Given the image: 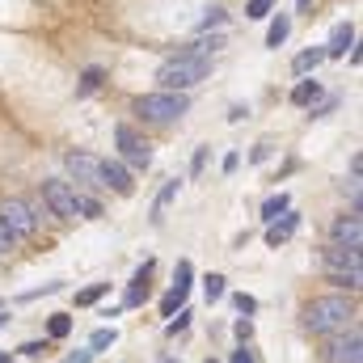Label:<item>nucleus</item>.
Listing matches in <instances>:
<instances>
[{
  "label": "nucleus",
  "instance_id": "412c9836",
  "mask_svg": "<svg viewBox=\"0 0 363 363\" xmlns=\"http://www.w3.org/2000/svg\"><path fill=\"white\" fill-rule=\"evenodd\" d=\"M47 334H51V338H68V334H72V317H68V313H55V317L47 321Z\"/></svg>",
  "mask_w": 363,
  "mask_h": 363
},
{
  "label": "nucleus",
  "instance_id": "cd10ccee",
  "mask_svg": "<svg viewBox=\"0 0 363 363\" xmlns=\"http://www.w3.org/2000/svg\"><path fill=\"white\" fill-rule=\"evenodd\" d=\"M211 26H224V9H207V17L199 21V34H207Z\"/></svg>",
  "mask_w": 363,
  "mask_h": 363
},
{
  "label": "nucleus",
  "instance_id": "c9c22d12",
  "mask_svg": "<svg viewBox=\"0 0 363 363\" xmlns=\"http://www.w3.org/2000/svg\"><path fill=\"white\" fill-rule=\"evenodd\" d=\"M233 363H254V355H250V351L241 347V351H233Z\"/></svg>",
  "mask_w": 363,
  "mask_h": 363
},
{
  "label": "nucleus",
  "instance_id": "b1692460",
  "mask_svg": "<svg viewBox=\"0 0 363 363\" xmlns=\"http://www.w3.org/2000/svg\"><path fill=\"white\" fill-rule=\"evenodd\" d=\"M271 9H274V0H250L245 4V17L250 21H262V17H271Z\"/></svg>",
  "mask_w": 363,
  "mask_h": 363
},
{
  "label": "nucleus",
  "instance_id": "2eb2a0df",
  "mask_svg": "<svg viewBox=\"0 0 363 363\" xmlns=\"http://www.w3.org/2000/svg\"><path fill=\"white\" fill-rule=\"evenodd\" d=\"M148 274H152V262H144V267L135 271V279L127 283V296H123V304H127V308L144 304V296H148Z\"/></svg>",
  "mask_w": 363,
  "mask_h": 363
},
{
  "label": "nucleus",
  "instance_id": "dca6fc26",
  "mask_svg": "<svg viewBox=\"0 0 363 363\" xmlns=\"http://www.w3.org/2000/svg\"><path fill=\"white\" fill-rule=\"evenodd\" d=\"M220 47H224V34H211V38H207V34H199V38H194V43H190L182 55H207V60H211Z\"/></svg>",
  "mask_w": 363,
  "mask_h": 363
},
{
  "label": "nucleus",
  "instance_id": "1a4fd4ad",
  "mask_svg": "<svg viewBox=\"0 0 363 363\" xmlns=\"http://www.w3.org/2000/svg\"><path fill=\"white\" fill-rule=\"evenodd\" d=\"M334 245H342V250H359V245H363L359 207H355L351 216H342V220H334Z\"/></svg>",
  "mask_w": 363,
  "mask_h": 363
},
{
  "label": "nucleus",
  "instance_id": "ea45409f",
  "mask_svg": "<svg viewBox=\"0 0 363 363\" xmlns=\"http://www.w3.org/2000/svg\"><path fill=\"white\" fill-rule=\"evenodd\" d=\"M207 363H216V359H207Z\"/></svg>",
  "mask_w": 363,
  "mask_h": 363
},
{
  "label": "nucleus",
  "instance_id": "4468645a",
  "mask_svg": "<svg viewBox=\"0 0 363 363\" xmlns=\"http://www.w3.org/2000/svg\"><path fill=\"white\" fill-rule=\"evenodd\" d=\"M330 363H363V338H359V334H347L342 342H334Z\"/></svg>",
  "mask_w": 363,
  "mask_h": 363
},
{
  "label": "nucleus",
  "instance_id": "a878e982",
  "mask_svg": "<svg viewBox=\"0 0 363 363\" xmlns=\"http://www.w3.org/2000/svg\"><path fill=\"white\" fill-rule=\"evenodd\" d=\"M97 85H101V68H89V72L81 77V89H77V93H81V97H89Z\"/></svg>",
  "mask_w": 363,
  "mask_h": 363
},
{
  "label": "nucleus",
  "instance_id": "9b49d317",
  "mask_svg": "<svg viewBox=\"0 0 363 363\" xmlns=\"http://www.w3.org/2000/svg\"><path fill=\"white\" fill-rule=\"evenodd\" d=\"M101 182L110 186V190H118V194H131L135 190V182H131V174L118 165V161H101Z\"/></svg>",
  "mask_w": 363,
  "mask_h": 363
},
{
  "label": "nucleus",
  "instance_id": "f8f14e48",
  "mask_svg": "<svg viewBox=\"0 0 363 363\" xmlns=\"http://www.w3.org/2000/svg\"><path fill=\"white\" fill-rule=\"evenodd\" d=\"M351 43H355V26H351V21L334 26V34H330V47H325V60H342Z\"/></svg>",
  "mask_w": 363,
  "mask_h": 363
},
{
  "label": "nucleus",
  "instance_id": "c85d7f7f",
  "mask_svg": "<svg viewBox=\"0 0 363 363\" xmlns=\"http://www.w3.org/2000/svg\"><path fill=\"white\" fill-rule=\"evenodd\" d=\"M233 304H237V313H254V308H258V300H254L250 291H237V296H233Z\"/></svg>",
  "mask_w": 363,
  "mask_h": 363
},
{
  "label": "nucleus",
  "instance_id": "a211bd4d",
  "mask_svg": "<svg viewBox=\"0 0 363 363\" xmlns=\"http://www.w3.org/2000/svg\"><path fill=\"white\" fill-rule=\"evenodd\" d=\"M287 207H291V199H287V194H283V190H279V194H271V199H267V203H262V220H267V224H271V220H279V216H283V211H287Z\"/></svg>",
  "mask_w": 363,
  "mask_h": 363
},
{
  "label": "nucleus",
  "instance_id": "20e7f679",
  "mask_svg": "<svg viewBox=\"0 0 363 363\" xmlns=\"http://www.w3.org/2000/svg\"><path fill=\"white\" fill-rule=\"evenodd\" d=\"M114 140H118V152H123V161H131V165L148 169V161H152V148H148V140H144L135 127L118 123V127H114Z\"/></svg>",
  "mask_w": 363,
  "mask_h": 363
},
{
  "label": "nucleus",
  "instance_id": "ddd939ff",
  "mask_svg": "<svg viewBox=\"0 0 363 363\" xmlns=\"http://www.w3.org/2000/svg\"><path fill=\"white\" fill-rule=\"evenodd\" d=\"M296 228H300V216H296V211H283V220H271V228H267V245H274V250H279V245H283Z\"/></svg>",
  "mask_w": 363,
  "mask_h": 363
},
{
  "label": "nucleus",
  "instance_id": "6e6552de",
  "mask_svg": "<svg viewBox=\"0 0 363 363\" xmlns=\"http://www.w3.org/2000/svg\"><path fill=\"white\" fill-rule=\"evenodd\" d=\"M190 274H194V267H190V262L182 258L178 271H174V287H169V296L161 300V313H165V317H174L182 304H186V291H190Z\"/></svg>",
  "mask_w": 363,
  "mask_h": 363
},
{
  "label": "nucleus",
  "instance_id": "7ed1b4c3",
  "mask_svg": "<svg viewBox=\"0 0 363 363\" xmlns=\"http://www.w3.org/2000/svg\"><path fill=\"white\" fill-rule=\"evenodd\" d=\"M190 110V101H186V93H144V97H135V114L140 118H148V123H174Z\"/></svg>",
  "mask_w": 363,
  "mask_h": 363
},
{
  "label": "nucleus",
  "instance_id": "4be33fe9",
  "mask_svg": "<svg viewBox=\"0 0 363 363\" xmlns=\"http://www.w3.org/2000/svg\"><path fill=\"white\" fill-rule=\"evenodd\" d=\"M174 194H178V182H169V186L157 194V203H152V220H161V216H165V207L174 203Z\"/></svg>",
  "mask_w": 363,
  "mask_h": 363
},
{
  "label": "nucleus",
  "instance_id": "aec40b11",
  "mask_svg": "<svg viewBox=\"0 0 363 363\" xmlns=\"http://www.w3.org/2000/svg\"><path fill=\"white\" fill-rule=\"evenodd\" d=\"M287 34H291V21H287V17L279 13V17L271 21V34H267V47H283V43H287Z\"/></svg>",
  "mask_w": 363,
  "mask_h": 363
},
{
  "label": "nucleus",
  "instance_id": "393cba45",
  "mask_svg": "<svg viewBox=\"0 0 363 363\" xmlns=\"http://www.w3.org/2000/svg\"><path fill=\"white\" fill-rule=\"evenodd\" d=\"M106 291H110V283H93V287H85V291H77V304H97Z\"/></svg>",
  "mask_w": 363,
  "mask_h": 363
},
{
  "label": "nucleus",
  "instance_id": "5701e85b",
  "mask_svg": "<svg viewBox=\"0 0 363 363\" xmlns=\"http://www.w3.org/2000/svg\"><path fill=\"white\" fill-rule=\"evenodd\" d=\"M114 342H118V334H114V325H110V330H97V334L89 338V351L97 355V351H106V347H114Z\"/></svg>",
  "mask_w": 363,
  "mask_h": 363
},
{
  "label": "nucleus",
  "instance_id": "f3484780",
  "mask_svg": "<svg viewBox=\"0 0 363 363\" xmlns=\"http://www.w3.org/2000/svg\"><path fill=\"white\" fill-rule=\"evenodd\" d=\"M321 60H325V47H308V51H300V55H296V64H291V68H296V72H313Z\"/></svg>",
  "mask_w": 363,
  "mask_h": 363
},
{
  "label": "nucleus",
  "instance_id": "6ab92c4d",
  "mask_svg": "<svg viewBox=\"0 0 363 363\" xmlns=\"http://www.w3.org/2000/svg\"><path fill=\"white\" fill-rule=\"evenodd\" d=\"M317 97H321V85H317V81H300V85L291 89V101H296V106H313Z\"/></svg>",
  "mask_w": 363,
  "mask_h": 363
},
{
  "label": "nucleus",
  "instance_id": "c756f323",
  "mask_svg": "<svg viewBox=\"0 0 363 363\" xmlns=\"http://www.w3.org/2000/svg\"><path fill=\"white\" fill-rule=\"evenodd\" d=\"M186 321H190V308H178V317H174L165 330H169V334H178V330H186Z\"/></svg>",
  "mask_w": 363,
  "mask_h": 363
},
{
  "label": "nucleus",
  "instance_id": "473e14b6",
  "mask_svg": "<svg viewBox=\"0 0 363 363\" xmlns=\"http://www.w3.org/2000/svg\"><path fill=\"white\" fill-rule=\"evenodd\" d=\"M250 334H254V325H250V321H237V338L250 342Z\"/></svg>",
  "mask_w": 363,
  "mask_h": 363
},
{
  "label": "nucleus",
  "instance_id": "72a5a7b5",
  "mask_svg": "<svg viewBox=\"0 0 363 363\" xmlns=\"http://www.w3.org/2000/svg\"><path fill=\"white\" fill-rule=\"evenodd\" d=\"M43 351H47V342H26L21 347V355H43Z\"/></svg>",
  "mask_w": 363,
  "mask_h": 363
},
{
  "label": "nucleus",
  "instance_id": "f03ea898",
  "mask_svg": "<svg viewBox=\"0 0 363 363\" xmlns=\"http://www.w3.org/2000/svg\"><path fill=\"white\" fill-rule=\"evenodd\" d=\"M207 77H211V60H207V55H174V60H165L161 72H157L161 89H169V93L194 89V85L207 81Z\"/></svg>",
  "mask_w": 363,
  "mask_h": 363
},
{
  "label": "nucleus",
  "instance_id": "f257e3e1",
  "mask_svg": "<svg viewBox=\"0 0 363 363\" xmlns=\"http://www.w3.org/2000/svg\"><path fill=\"white\" fill-rule=\"evenodd\" d=\"M355 317V304L347 296H317L308 308H304V325L313 334H342Z\"/></svg>",
  "mask_w": 363,
  "mask_h": 363
},
{
  "label": "nucleus",
  "instance_id": "e433bc0d",
  "mask_svg": "<svg viewBox=\"0 0 363 363\" xmlns=\"http://www.w3.org/2000/svg\"><path fill=\"white\" fill-rule=\"evenodd\" d=\"M0 325H9V317H4V308H0Z\"/></svg>",
  "mask_w": 363,
  "mask_h": 363
},
{
  "label": "nucleus",
  "instance_id": "2f4dec72",
  "mask_svg": "<svg viewBox=\"0 0 363 363\" xmlns=\"http://www.w3.org/2000/svg\"><path fill=\"white\" fill-rule=\"evenodd\" d=\"M334 106H338V97H325V101H321V106H317V110H313V114H317V118H321V114H330V110H334Z\"/></svg>",
  "mask_w": 363,
  "mask_h": 363
},
{
  "label": "nucleus",
  "instance_id": "bb28decb",
  "mask_svg": "<svg viewBox=\"0 0 363 363\" xmlns=\"http://www.w3.org/2000/svg\"><path fill=\"white\" fill-rule=\"evenodd\" d=\"M203 291H207V300H220V296H224V274H207Z\"/></svg>",
  "mask_w": 363,
  "mask_h": 363
},
{
  "label": "nucleus",
  "instance_id": "58836bf2",
  "mask_svg": "<svg viewBox=\"0 0 363 363\" xmlns=\"http://www.w3.org/2000/svg\"><path fill=\"white\" fill-rule=\"evenodd\" d=\"M308 4H313V0H300V9H308Z\"/></svg>",
  "mask_w": 363,
  "mask_h": 363
},
{
  "label": "nucleus",
  "instance_id": "9d476101",
  "mask_svg": "<svg viewBox=\"0 0 363 363\" xmlns=\"http://www.w3.org/2000/svg\"><path fill=\"white\" fill-rule=\"evenodd\" d=\"M325 271H363L359 267V250H342V245H330L325 250Z\"/></svg>",
  "mask_w": 363,
  "mask_h": 363
},
{
  "label": "nucleus",
  "instance_id": "4c0bfd02",
  "mask_svg": "<svg viewBox=\"0 0 363 363\" xmlns=\"http://www.w3.org/2000/svg\"><path fill=\"white\" fill-rule=\"evenodd\" d=\"M0 363H9V351H0Z\"/></svg>",
  "mask_w": 363,
  "mask_h": 363
},
{
  "label": "nucleus",
  "instance_id": "7c9ffc66",
  "mask_svg": "<svg viewBox=\"0 0 363 363\" xmlns=\"http://www.w3.org/2000/svg\"><path fill=\"white\" fill-rule=\"evenodd\" d=\"M13 241H17V237H13V233L0 224V254H9V250H13Z\"/></svg>",
  "mask_w": 363,
  "mask_h": 363
},
{
  "label": "nucleus",
  "instance_id": "f704fd0d",
  "mask_svg": "<svg viewBox=\"0 0 363 363\" xmlns=\"http://www.w3.org/2000/svg\"><path fill=\"white\" fill-rule=\"evenodd\" d=\"M93 359V351H77V355H68L64 363H89Z\"/></svg>",
  "mask_w": 363,
  "mask_h": 363
},
{
  "label": "nucleus",
  "instance_id": "39448f33",
  "mask_svg": "<svg viewBox=\"0 0 363 363\" xmlns=\"http://www.w3.org/2000/svg\"><path fill=\"white\" fill-rule=\"evenodd\" d=\"M77 190L68 186V182H43V203L51 207V216H60V220H77Z\"/></svg>",
  "mask_w": 363,
  "mask_h": 363
},
{
  "label": "nucleus",
  "instance_id": "0eeeda50",
  "mask_svg": "<svg viewBox=\"0 0 363 363\" xmlns=\"http://www.w3.org/2000/svg\"><path fill=\"white\" fill-rule=\"evenodd\" d=\"M68 174L77 182H85V186H93V190L106 186V182H101V161H97L93 152H68Z\"/></svg>",
  "mask_w": 363,
  "mask_h": 363
},
{
  "label": "nucleus",
  "instance_id": "423d86ee",
  "mask_svg": "<svg viewBox=\"0 0 363 363\" xmlns=\"http://www.w3.org/2000/svg\"><path fill=\"white\" fill-rule=\"evenodd\" d=\"M0 224H4L13 237H34V228H38L34 211H30L21 199H4V203H0Z\"/></svg>",
  "mask_w": 363,
  "mask_h": 363
}]
</instances>
